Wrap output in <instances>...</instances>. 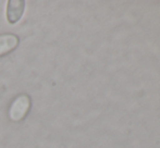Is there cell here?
I'll return each mask as SVG.
<instances>
[{"label":"cell","instance_id":"2","mask_svg":"<svg viewBox=\"0 0 160 148\" xmlns=\"http://www.w3.org/2000/svg\"><path fill=\"white\" fill-rule=\"evenodd\" d=\"M25 10L24 0H9L7 3V20L10 24H15L21 20Z\"/></svg>","mask_w":160,"mask_h":148},{"label":"cell","instance_id":"1","mask_svg":"<svg viewBox=\"0 0 160 148\" xmlns=\"http://www.w3.org/2000/svg\"><path fill=\"white\" fill-rule=\"evenodd\" d=\"M31 106H32V101H31V97L28 95L21 94L18 97H15L9 108L10 120L13 122H19V121L23 120L28 116Z\"/></svg>","mask_w":160,"mask_h":148},{"label":"cell","instance_id":"3","mask_svg":"<svg viewBox=\"0 0 160 148\" xmlns=\"http://www.w3.org/2000/svg\"><path fill=\"white\" fill-rule=\"evenodd\" d=\"M19 37L14 34L0 35V57L8 55L19 45Z\"/></svg>","mask_w":160,"mask_h":148}]
</instances>
